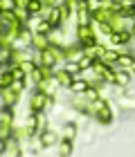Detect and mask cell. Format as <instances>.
I'll list each match as a JSON object with an SVG mask.
<instances>
[{"label":"cell","instance_id":"6da1fadb","mask_svg":"<svg viewBox=\"0 0 135 157\" xmlns=\"http://www.w3.org/2000/svg\"><path fill=\"white\" fill-rule=\"evenodd\" d=\"M128 41V34H115L113 36V43H126Z\"/></svg>","mask_w":135,"mask_h":157},{"label":"cell","instance_id":"7a4b0ae2","mask_svg":"<svg viewBox=\"0 0 135 157\" xmlns=\"http://www.w3.org/2000/svg\"><path fill=\"white\" fill-rule=\"evenodd\" d=\"M72 88H74V90H86V83L84 81H74V83H72Z\"/></svg>","mask_w":135,"mask_h":157},{"label":"cell","instance_id":"3957f363","mask_svg":"<svg viewBox=\"0 0 135 157\" xmlns=\"http://www.w3.org/2000/svg\"><path fill=\"white\" fill-rule=\"evenodd\" d=\"M38 9H41L38 2H29V11H38Z\"/></svg>","mask_w":135,"mask_h":157}]
</instances>
